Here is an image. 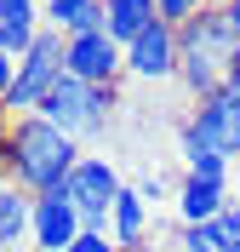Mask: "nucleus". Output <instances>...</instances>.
I'll use <instances>...</instances> for the list:
<instances>
[{"label":"nucleus","instance_id":"c85d7f7f","mask_svg":"<svg viewBox=\"0 0 240 252\" xmlns=\"http://www.w3.org/2000/svg\"><path fill=\"white\" fill-rule=\"evenodd\" d=\"M29 252H40V247H29Z\"/></svg>","mask_w":240,"mask_h":252},{"label":"nucleus","instance_id":"a878e982","mask_svg":"<svg viewBox=\"0 0 240 252\" xmlns=\"http://www.w3.org/2000/svg\"><path fill=\"white\" fill-rule=\"evenodd\" d=\"M0 149H6V126H0Z\"/></svg>","mask_w":240,"mask_h":252},{"label":"nucleus","instance_id":"a211bd4d","mask_svg":"<svg viewBox=\"0 0 240 252\" xmlns=\"http://www.w3.org/2000/svg\"><path fill=\"white\" fill-rule=\"evenodd\" d=\"M212 223H217V235H223V247H240V201H229V206H223V212H217Z\"/></svg>","mask_w":240,"mask_h":252},{"label":"nucleus","instance_id":"7ed1b4c3","mask_svg":"<svg viewBox=\"0 0 240 252\" xmlns=\"http://www.w3.org/2000/svg\"><path fill=\"white\" fill-rule=\"evenodd\" d=\"M109 103H114V92L109 86H86V80H75V75H63L57 86H52L46 97H40V121H52L63 138H97L103 126H109Z\"/></svg>","mask_w":240,"mask_h":252},{"label":"nucleus","instance_id":"4be33fe9","mask_svg":"<svg viewBox=\"0 0 240 252\" xmlns=\"http://www.w3.org/2000/svg\"><path fill=\"white\" fill-rule=\"evenodd\" d=\"M223 17L235 23V34H240V0H229V6H223Z\"/></svg>","mask_w":240,"mask_h":252},{"label":"nucleus","instance_id":"f03ea898","mask_svg":"<svg viewBox=\"0 0 240 252\" xmlns=\"http://www.w3.org/2000/svg\"><path fill=\"white\" fill-rule=\"evenodd\" d=\"M235 52H240V34H235V23L217 12V6H206L200 17H189V23L177 29V75H183V86H189L200 103L217 97L223 80H229Z\"/></svg>","mask_w":240,"mask_h":252},{"label":"nucleus","instance_id":"cd10ccee","mask_svg":"<svg viewBox=\"0 0 240 252\" xmlns=\"http://www.w3.org/2000/svg\"><path fill=\"white\" fill-rule=\"evenodd\" d=\"M223 252H240V247H223Z\"/></svg>","mask_w":240,"mask_h":252},{"label":"nucleus","instance_id":"f3484780","mask_svg":"<svg viewBox=\"0 0 240 252\" xmlns=\"http://www.w3.org/2000/svg\"><path fill=\"white\" fill-rule=\"evenodd\" d=\"M155 12H160V23L183 29L189 17H200V12H206V0H155Z\"/></svg>","mask_w":240,"mask_h":252},{"label":"nucleus","instance_id":"412c9836","mask_svg":"<svg viewBox=\"0 0 240 252\" xmlns=\"http://www.w3.org/2000/svg\"><path fill=\"white\" fill-rule=\"evenodd\" d=\"M137 195H143V201H160V195H166V178H160V172H149L143 184H137Z\"/></svg>","mask_w":240,"mask_h":252},{"label":"nucleus","instance_id":"f8f14e48","mask_svg":"<svg viewBox=\"0 0 240 252\" xmlns=\"http://www.w3.org/2000/svg\"><path fill=\"white\" fill-rule=\"evenodd\" d=\"M40 17L63 40L69 34H97L103 29V0H40Z\"/></svg>","mask_w":240,"mask_h":252},{"label":"nucleus","instance_id":"39448f33","mask_svg":"<svg viewBox=\"0 0 240 252\" xmlns=\"http://www.w3.org/2000/svg\"><path fill=\"white\" fill-rule=\"evenodd\" d=\"M120 172H114L109 160H97V155H80V166L69 172V184H63V195L75 201V212H80V223L92 229V235H109V212H114V201H120Z\"/></svg>","mask_w":240,"mask_h":252},{"label":"nucleus","instance_id":"ddd939ff","mask_svg":"<svg viewBox=\"0 0 240 252\" xmlns=\"http://www.w3.org/2000/svg\"><path fill=\"white\" fill-rule=\"evenodd\" d=\"M143 229H149V201L137 195V189H120V201H114V212H109V241L120 252L143 247Z\"/></svg>","mask_w":240,"mask_h":252},{"label":"nucleus","instance_id":"423d86ee","mask_svg":"<svg viewBox=\"0 0 240 252\" xmlns=\"http://www.w3.org/2000/svg\"><path fill=\"white\" fill-rule=\"evenodd\" d=\"M177 149H183V160H194V155H235V109H229V92L206 97L194 109V121L177 132Z\"/></svg>","mask_w":240,"mask_h":252},{"label":"nucleus","instance_id":"6e6552de","mask_svg":"<svg viewBox=\"0 0 240 252\" xmlns=\"http://www.w3.org/2000/svg\"><path fill=\"white\" fill-rule=\"evenodd\" d=\"M80 235H86V223H80L75 201H69L63 189L34 195V247H40V252H69Z\"/></svg>","mask_w":240,"mask_h":252},{"label":"nucleus","instance_id":"1a4fd4ad","mask_svg":"<svg viewBox=\"0 0 240 252\" xmlns=\"http://www.w3.org/2000/svg\"><path fill=\"white\" fill-rule=\"evenodd\" d=\"M126 69H132L137 80H172V75H177V29H172V23L143 29V34L126 46Z\"/></svg>","mask_w":240,"mask_h":252},{"label":"nucleus","instance_id":"393cba45","mask_svg":"<svg viewBox=\"0 0 240 252\" xmlns=\"http://www.w3.org/2000/svg\"><path fill=\"white\" fill-rule=\"evenodd\" d=\"M206 6H217V12H223V6H229V0H206Z\"/></svg>","mask_w":240,"mask_h":252},{"label":"nucleus","instance_id":"dca6fc26","mask_svg":"<svg viewBox=\"0 0 240 252\" xmlns=\"http://www.w3.org/2000/svg\"><path fill=\"white\" fill-rule=\"evenodd\" d=\"M183 252H223V235H217V223H183Z\"/></svg>","mask_w":240,"mask_h":252},{"label":"nucleus","instance_id":"2eb2a0df","mask_svg":"<svg viewBox=\"0 0 240 252\" xmlns=\"http://www.w3.org/2000/svg\"><path fill=\"white\" fill-rule=\"evenodd\" d=\"M183 166H189L194 184H217V189L229 184V155H194V160H183Z\"/></svg>","mask_w":240,"mask_h":252},{"label":"nucleus","instance_id":"b1692460","mask_svg":"<svg viewBox=\"0 0 240 252\" xmlns=\"http://www.w3.org/2000/svg\"><path fill=\"white\" fill-rule=\"evenodd\" d=\"M229 80H240V52H235V63H229Z\"/></svg>","mask_w":240,"mask_h":252},{"label":"nucleus","instance_id":"9b49d317","mask_svg":"<svg viewBox=\"0 0 240 252\" xmlns=\"http://www.w3.org/2000/svg\"><path fill=\"white\" fill-rule=\"evenodd\" d=\"M23 241H34V195L6 178V184H0V247L12 252V247H23Z\"/></svg>","mask_w":240,"mask_h":252},{"label":"nucleus","instance_id":"f257e3e1","mask_svg":"<svg viewBox=\"0 0 240 252\" xmlns=\"http://www.w3.org/2000/svg\"><path fill=\"white\" fill-rule=\"evenodd\" d=\"M0 160H6V178H12L17 189L52 195V189H63L69 172L80 166V149H75V138H63L52 121H40V115H17V121L6 126V149H0Z\"/></svg>","mask_w":240,"mask_h":252},{"label":"nucleus","instance_id":"6ab92c4d","mask_svg":"<svg viewBox=\"0 0 240 252\" xmlns=\"http://www.w3.org/2000/svg\"><path fill=\"white\" fill-rule=\"evenodd\" d=\"M69 252H120V247H114L109 235H92V229H86V235H80V241H75Z\"/></svg>","mask_w":240,"mask_h":252},{"label":"nucleus","instance_id":"9d476101","mask_svg":"<svg viewBox=\"0 0 240 252\" xmlns=\"http://www.w3.org/2000/svg\"><path fill=\"white\" fill-rule=\"evenodd\" d=\"M155 23H160L155 0H103V34H109L120 52H126L143 29H155Z\"/></svg>","mask_w":240,"mask_h":252},{"label":"nucleus","instance_id":"aec40b11","mask_svg":"<svg viewBox=\"0 0 240 252\" xmlns=\"http://www.w3.org/2000/svg\"><path fill=\"white\" fill-rule=\"evenodd\" d=\"M12 80H17V58H12V52H0V109H6V92H12Z\"/></svg>","mask_w":240,"mask_h":252},{"label":"nucleus","instance_id":"0eeeda50","mask_svg":"<svg viewBox=\"0 0 240 252\" xmlns=\"http://www.w3.org/2000/svg\"><path fill=\"white\" fill-rule=\"evenodd\" d=\"M126 69V52L114 46L109 34H69V52H63V75L86 80V86H114V75Z\"/></svg>","mask_w":240,"mask_h":252},{"label":"nucleus","instance_id":"bb28decb","mask_svg":"<svg viewBox=\"0 0 240 252\" xmlns=\"http://www.w3.org/2000/svg\"><path fill=\"white\" fill-rule=\"evenodd\" d=\"M126 252H149V247H126Z\"/></svg>","mask_w":240,"mask_h":252},{"label":"nucleus","instance_id":"5701e85b","mask_svg":"<svg viewBox=\"0 0 240 252\" xmlns=\"http://www.w3.org/2000/svg\"><path fill=\"white\" fill-rule=\"evenodd\" d=\"M223 92H229V97H235V103H240V80H223Z\"/></svg>","mask_w":240,"mask_h":252},{"label":"nucleus","instance_id":"20e7f679","mask_svg":"<svg viewBox=\"0 0 240 252\" xmlns=\"http://www.w3.org/2000/svg\"><path fill=\"white\" fill-rule=\"evenodd\" d=\"M63 52H69V40L57 29H40V34H34V46L17 58L12 92H6V109H12V115H34V109H40V97L63 80Z\"/></svg>","mask_w":240,"mask_h":252},{"label":"nucleus","instance_id":"4468645a","mask_svg":"<svg viewBox=\"0 0 240 252\" xmlns=\"http://www.w3.org/2000/svg\"><path fill=\"white\" fill-rule=\"evenodd\" d=\"M223 206H229V189L194 184V178H183V184H177V218H183V223H212Z\"/></svg>","mask_w":240,"mask_h":252}]
</instances>
